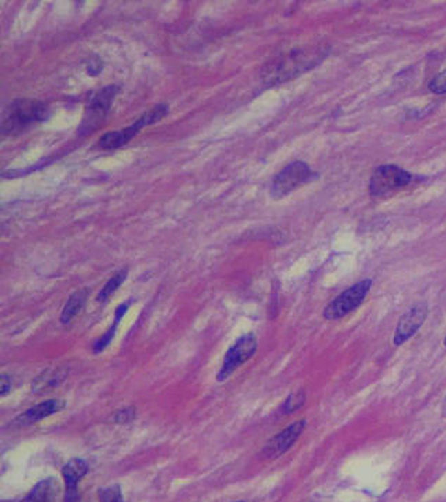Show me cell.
Masks as SVG:
<instances>
[{
	"mask_svg": "<svg viewBox=\"0 0 446 502\" xmlns=\"http://www.w3.org/2000/svg\"><path fill=\"white\" fill-rule=\"evenodd\" d=\"M258 340L254 333L244 335L243 337L238 339L225 353L223 366L217 374V381H225L238 367L247 363L254 356Z\"/></svg>",
	"mask_w": 446,
	"mask_h": 502,
	"instance_id": "ba28073f",
	"label": "cell"
},
{
	"mask_svg": "<svg viewBox=\"0 0 446 502\" xmlns=\"http://www.w3.org/2000/svg\"><path fill=\"white\" fill-rule=\"evenodd\" d=\"M64 378H65V371L63 368H52V370L48 368L34 379L32 388L34 393H44L45 390L55 387L56 384L63 382Z\"/></svg>",
	"mask_w": 446,
	"mask_h": 502,
	"instance_id": "2e32d148",
	"label": "cell"
},
{
	"mask_svg": "<svg viewBox=\"0 0 446 502\" xmlns=\"http://www.w3.org/2000/svg\"><path fill=\"white\" fill-rule=\"evenodd\" d=\"M304 402H306V393L303 390L296 391L287 397V399L282 406V410L286 415H289V413H293L297 409H300L304 405Z\"/></svg>",
	"mask_w": 446,
	"mask_h": 502,
	"instance_id": "ac0fdd59",
	"label": "cell"
},
{
	"mask_svg": "<svg viewBox=\"0 0 446 502\" xmlns=\"http://www.w3.org/2000/svg\"><path fill=\"white\" fill-rule=\"evenodd\" d=\"M58 495V483L55 479H47L38 483L20 502H55Z\"/></svg>",
	"mask_w": 446,
	"mask_h": 502,
	"instance_id": "4fadbf2b",
	"label": "cell"
},
{
	"mask_svg": "<svg viewBox=\"0 0 446 502\" xmlns=\"http://www.w3.org/2000/svg\"><path fill=\"white\" fill-rule=\"evenodd\" d=\"M304 429H306L304 419L291 423L290 426L283 429L280 433H278L276 436H274L269 441L266 443L260 452V456L265 459H269V460L282 456L294 445L297 439H299L300 435L304 432Z\"/></svg>",
	"mask_w": 446,
	"mask_h": 502,
	"instance_id": "9c48e42d",
	"label": "cell"
},
{
	"mask_svg": "<svg viewBox=\"0 0 446 502\" xmlns=\"http://www.w3.org/2000/svg\"><path fill=\"white\" fill-rule=\"evenodd\" d=\"M89 471V464L83 459H72L63 468L65 481V502H79L78 484Z\"/></svg>",
	"mask_w": 446,
	"mask_h": 502,
	"instance_id": "8fae6325",
	"label": "cell"
},
{
	"mask_svg": "<svg viewBox=\"0 0 446 502\" xmlns=\"http://www.w3.org/2000/svg\"><path fill=\"white\" fill-rule=\"evenodd\" d=\"M370 286H372V281L364 280L358 284L352 285L350 288L345 289L328 306L324 309V317L328 320H335V319H341V317L346 316L348 313L355 311L364 302L368 292L370 291Z\"/></svg>",
	"mask_w": 446,
	"mask_h": 502,
	"instance_id": "52a82bcc",
	"label": "cell"
},
{
	"mask_svg": "<svg viewBox=\"0 0 446 502\" xmlns=\"http://www.w3.org/2000/svg\"><path fill=\"white\" fill-rule=\"evenodd\" d=\"M99 501L100 502H124L120 485H110L99 490Z\"/></svg>",
	"mask_w": 446,
	"mask_h": 502,
	"instance_id": "d6986e66",
	"label": "cell"
},
{
	"mask_svg": "<svg viewBox=\"0 0 446 502\" xmlns=\"http://www.w3.org/2000/svg\"><path fill=\"white\" fill-rule=\"evenodd\" d=\"M48 117L49 107L45 103L33 99H19L6 109L2 132L3 134L20 133L33 125L45 122Z\"/></svg>",
	"mask_w": 446,
	"mask_h": 502,
	"instance_id": "7a4b0ae2",
	"label": "cell"
},
{
	"mask_svg": "<svg viewBox=\"0 0 446 502\" xmlns=\"http://www.w3.org/2000/svg\"><path fill=\"white\" fill-rule=\"evenodd\" d=\"M127 274H129V271H127V269H123V270H120V271H117L104 285H103V288L100 289V292H99V295H98V301L99 302H106L110 297H111V295L118 289V288H120L122 286V284L124 282V280H126V277H127Z\"/></svg>",
	"mask_w": 446,
	"mask_h": 502,
	"instance_id": "e0dca14e",
	"label": "cell"
},
{
	"mask_svg": "<svg viewBox=\"0 0 446 502\" xmlns=\"http://www.w3.org/2000/svg\"><path fill=\"white\" fill-rule=\"evenodd\" d=\"M10 387H12V382H10L9 375L3 374L2 375V395H6L10 391Z\"/></svg>",
	"mask_w": 446,
	"mask_h": 502,
	"instance_id": "7402d4cb",
	"label": "cell"
},
{
	"mask_svg": "<svg viewBox=\"0 0 446 502\" xmlns=\"http://www.w3.org/2000/svg\"><path fill=\"white\" fill-rule=\"evenodd\" d=\"M430 90L436 94V95H442L446 94V70L442 71L441 74H438L431 82H430Z\"/></svg>",
	"mask_w": 446,
	"mask_h": 502,
	"instance_id": "44dd1931",
	"label": "cell"
},
{
	"mask_svg": "<svg viewBox=\"0 0 446 502\" xmlns=\"http://www.w3.org/2000/svg\"><path fill=\"white\" fill-rule=\"evenodd\" d=\"M442 415L446 418V397H445L443 404H442Z\"/></svg>",
	"mask_w": 446,
	"mask_h": 502,
	"instance_id": "603a6c76",
	"label": "cell"
},
{
	"mask_svg": "<svg viewBox=\"0 0 446 502\" xmlns=\"http://www.w3.org/2000/svg\"><path fill=\"white\" fill-rule=\"evenodd\" d=\"M315 176L310 165L303 161H294L286 165L280 172L275 175L271 184V195L280 199L299 187L307 184Z\"/></svg>",
	"mask_w": 446,
	"mask_h": 502,
	"instance_id": "5b68a950",
	"label": "cell"
},
{
	"mask_svg": "<svg viewBox=\"0 0 446 502\" xmlns=\"http://www.w3.org/2000/svg\"><path fill=\"white\" fill-rule=\"evenodd\" d=\"M65 408V402L61 399H48L44 401L33 408H30L28 410H25L23 415L17 419L19 423L23 425H32L36 422H40L48 417H52L54 413L63 410Z\"/></svg>",
	"mask_w": 446,
	"mask_h": 502,
	"instance_id": "7c38bea8",
	"label": "cell"
},
{
	"mask_svg": "<svg viewBox=\"0 0 446 502\" xmlns=\"http://www.w3.org/2000/svg\"><path fill=\"white\" fill-rule=\"evenodd\" d=\"M414 176L397 165H380L370 176L369 192L373 198H386L408 187Z\"/></svg>",
	"mask_w": 446,
	"mask_h": 502,
	"instance_id": "277c9868",
	"label": "cell"
},
{
	"mask_svg": "<svg viewBox=\"0 0 446 502\" xmlns=\"http://www.w3.org/2000/svg\"><path fill=\"white\" fill-rule=\"evenodd\" d=\"M130 305H131V300L130 301H126L124 304H122L120 306H118L117 309H115V313H114V320H113V324H111V328L99 339V340H96L95 343H93V351L95 353H100V351H103L109 344H110V342L113 340V337H114V335H115V331H117V328H118V323H120V320H122V317L126 315V312L129 311V308H130Z\"/></svg>",
	"mask_w": 446,
	"mask_h": 502,
	"instance_id": "9a60e30c",
	"label": "cell"
},
{
	"mask_svg": "<svg viewBox=\"0 0 446 502\" xmlns=\"http://www.w3.org/2000/svg\"><path fill=\"white\" fill-rule=\"evenodd\" d=\"M236 502H244V501H236Z\"/></svg>",
	"mask_w": 446,
	"mask_h": 502,
	"instance_id": "d4e9b609",
	"label": "cell"
},
{
	"mask_svg": "<svg viewBox=\"0 0 446 502\" xmlns=\"http://www.w3.org/2000/svg\"><path fill=\"white\" fill-rule=\"evenodd\" d=\"M134 418H135V409L133 406H127V408H123L115 412L114 422L118 425H127V423L133 422Z\"/></svg>",
	"mask_w": 446,
	"mask_h": 502,
	"instance_id": "ffe728a7",
	"label": "cell"
},
{
	"mask_svg": "<svg viewBox=\"0 0 446 502\" xmlns=\"http://www.w3.org/2000/svg\"><path fill=\"white\" fill-rule=\"evenodd\" d=\"M443 344H445V347H446V337H445V340H443Z\"/></svg>",
	"mask_w": 446,
	"mask_h": 502,
	"instance_id": "cb8c5ba5",
	"label": "cell"
},
{
	"mask_svg": "<svg viewBox=\"0 0 446 502\" xmlns=\"http://www.w3.org/2000/svg\"><path fill=\"white\" fill-rule=\"evenodd\" d=\"M322 52L318 50H297L285 56H279L263 70V79L266 83L276 85L299 75L321 61Z\"/></svg>",
	"mask_w": 446,
	"mask_h": 502,
	"instance_id": "6da1fadb",
	"label": "cell"
},
{
	"mask_svg": "<svg viewBox=\"0 0 446 502\" xmlns=\"http://www.w3.org/2000/svg\"><path fill=\"white\" fill-rule=\"evenodd\" d=\"M118 92V87L115 85H110L103 87L99 92L95 94V96L89 102L85 116L82 119V125L79 127L80 136L91 134L93 130H96L106 119V116L110 110L111 102L114 96Z\"/></svg>",
	"mask_w": 446,
	"mask_h": 502,
	"instance_id": "8992f818",
	"label": "cell"
},
{
	"mask_svg": "<svg viewBox=\"0 0 446 502\" xmlns=\"http://www.w3.org/2000/svg\"><path fill=\"white\" fill-rule=\"evenodd\" d=\"M427 315H428V306L425 304L415 305L407 313H404L400 317L396 332H394V337H393L394 346L404 344L415 333H417L420 331V328L423 326V323L425 322Z\"/></svg>",
	"mask_w": 446,
	"mask_h": 502,
	"instance_id": "30bf717a",
	"label": "cell"
},
{
	"mask_svg": "<svg viewBox=\"0 0 446 502\" xmlns=\"http://www.w3.org/2000/svg\"><path fill=\"white\" fill-rule=\"evenodd\" d=\"M168 110H169V106L165 103H158V105L153 106L151 109H148L141 117H138V119L130 127L103 134L98 141V149L104 150V151L120 149V147H123L129 141H131L144 127L155 125L157 122L164 119V117L168 114Z\"/></svg>",
	"mask_w": 446,
	"mask_h": 502,
	"instance_id": "3957f363",
	"label": "cell"
},
{
	"mask_svg": "<svg viewBox=\"0 0 446 502\" xmlns=\"http://www.w3.org/2000/svg\"><path fill=\"white\" fill-rule=\"evenodd\" d=\"M87 295H89L87 289H79V291H76L71 295L68 302L65 304V306L61 312V323L63 324H69L76 317V315L80 312V309L86 304Z\"/></svg>",
	"mask_w": 446,
	"mask_h": 502,
	"instance_id": "5bb4252c",
	"label": "cell"
}]
</instances>
